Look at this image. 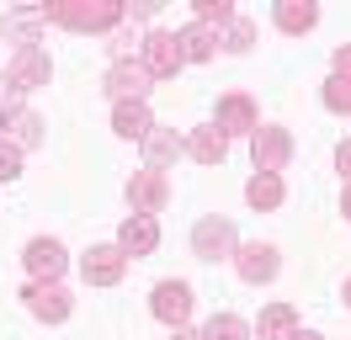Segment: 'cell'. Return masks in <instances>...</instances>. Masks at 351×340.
Segmentation results:
<instances>
[{"mask_svg": "<svg viewBox=\"0 0 351 340\" xmlns=\"http://www.w3.org/2000/svg\"><path fill=\"white\" fill-rule=\"evenodd\" d=\"M22 298H27V308H32L38 319H48V324H64L69 308H75V303H69V293L59 287V282H27Z\"/></svg>", "mask_w": 351, "mask_h": 340, "instance_id": "obj_8", "label": "cell"}, {"mask_svg": "<svg viewBox=\"0 0 351 340\" xmlns=\"http://www.w3.org/2000/svg\"><path fill=\"white\" fill-rule=\"evenodd\" d=\"M335 165H341V175H346V186H351V138L335 149Z\"/></svg>", "mask_w": 351, "mask_h": 340, "instance_id": "obj_31", "label": "cell"}, {"mask_svg": "<svg viewBox=\"0 0 351 340\" xmlns=\"http://www.w3.org/2000/svg\"><path fill=\"white\" fill-rule=\"evenodd\" d=\"M298 335V308L293 303H271L256 319V340H293Z\"/></svg>", "mask_w": 351, "mask_h": 340, "instance_id": "obj_16", "label": "cell"}, {"mask_svg": "<svg viewBox=\"0 0 351 340\" xmlns=\"http://www.w3.org/2000/svg\"><path fill=\"white\" fill-rule=\"evenodd\" d=\"M181 149H186V138H181L176 127H149V133H144V165L165 170V165H176Z\"/></svg>", "mask_w": 351, "mask_h": 340, "instance_id": "obj_15", "label": "cell"}, {"mask_svg": "<svg viewBox=\"0 0 351 340\" xmlns=\"http://www.w3.org/2000/svg\"><path fill=\"white\" fill-rule=\"evenodd\" d=\"M48 75H53V64H48L43 48L38 42H16V59L5 69V80L16 85V90H38V85H48Z\"/></svg>", "mask_w": 351, "mask_h": 340, "instance_id": "obj_5", "label": "cell"}, {"mask_svg": "<svg viewBox=\"0 0 351 340\" xmlns=\"http://www.w3.org/2000/svg\"><path fill=\"white\" fill-rule=\"evenodd\" d=\"M128 202H133L138 218H154V212L171 202V175H165V170H138L128 181Z\"/></svg>", "mask_w": 351, "mask_h": 340, "instance_id": "obj_4", "label": "cell"}, {"mask_svg": "<svg viewBox=\"0 0 351 340\" xmlns=\"http://www.w3.org/2000/svg\"><path fill=\"white\" fill-rule=\"evenodd\" d=\"M149 314L160 319V324H171V330H181L186 324V314H192V287L186 282H160L149 298Z\"/></svg>", "mask_w": 351, "mask_h": 340, "instance_id": "obj_7", "label": "cell"}, {"mask_svg": "<svg viewBox=\"0 0 351 340\" xmlns=\"http://www.w3.org/2000/svg\"><path fill=\"white\" fill-rule=\"evenodd\" d=\"M346 303H351V276H346Z\"/></svg>", "mask_w": 351, "mask_h": 340, "instance_id": "obj_35", "label": "cell"}, {"mask_svg": "<svg viewBox=\"0 0 351 340\" xmlns=\"http://www.w3.org/2000/svg\"><path fill=\"white\" fill-rule=\"evenodd\" d=\"M11 127H16V138H11L16 149H38L43 144V117H38V112H16Z\"/></svg>", "mask_w": 351, "mask_h": 340, "instance_id": "obj_23", "label": "cell"}, {"mask_svg": "<svg viewBox=\"0 0 351 340\" xmlns=\"http://www.w3.org/2000/svg\"><path fill=\"white\" fill-rule=\"evenodd\" d=\"M213 127H219L223 138H229V133H256V127H261V117H256V101H250L245 90L223 96V101H219V117H213Z\"/></svg>", "mask_w": 351, "mask_h": 340, "instance_id": "obj_13", "label": "cell"}, {"mask_svg": "<svg viewBox=\"0 0 351 340\" xmlns=\"http://www.w3.org/2000/svg\"><path fill=\"white\" fill-rule=\"evenodd\" d=\"M181 42H176V32H149L144 38V69H149L154 80H171V75H181Z\"/></svg>", "mask_w": 351, "mask_h": 340, "instance_id": "obj_9", "label": "cell"}, {"mask_svg": "<svg viewBox=\"0 0 351 340\" xmlns=\"http://www.w3.org/2000/svg\"><path fill=\"white\" fill-rule=\"evenodd\" d=\"M186 154L197 160V165H223V154H229V138H223L219 127H192V138H186Z\"/></svg>", "mask_w": 351, "mask_h": 340, "instance_id": "obj_18", "label": "cell"}, {"mask_svg": "<svg viewBox=\"0 0 351 340\" xmlns=\"http://www.w3.org/2000/svg\"><path fill=\"white\" fill-rule=\"evenodd\" d=\"M176 42H181V59H186V64H208L213 53H219V32H213V27H202V21L181 27Z\"/></svg>", "mask_w": 351, "mask_h": 340, "instance_id": "obj_17", "label": "cell"}, {"mask_svg": "<svg viewBox=\"0 0 351 340\" xmlns=\"http://www.w3.org/2000/svg\"><path fill=\"white\" fill-rule=\"evenodd\" d=\"M192 255H197V260H234V223H229V218H197Z\"/></svg>", "mask_w": 351, "mask_h": 340, "instance_id": "obj_3", "label": "cell"}, {"mask_svg": "<svg viewBox=\"0 0 351 340\" xmlns=\"http://www.w3.org/2000/svg\"><path fill=\"white\" fill-rule=\"evenodd\" d=\"M117 250H123V255H154V250H160V223L133 212L128 223L117 229Z\"/></svg>", "mask_w": 351, "mask_h": 340, "instance_id": "obj_14", "label": "cell"}, {"mask_svg": "<svg viewBox=\"0 0 351 340\" xmlns=\"http://www.w3.org/2000/svg\"><path fill=\"white\" fill-rule=\"evenodd\" d=\"M314 21H319V5H314V0H282V5H277V27H282V32H293V38H298V32H308Z\"/></svg>", "mask_w": 351, "mask_h": 340, "instance_id": "obj_21", "label": "cell"}, {"mask_svg": "<svg viewBox=\"0 0 351 340\" xmlns=\"http://www.w3.org/2000/svg\"><path fill=\"white\" fill-rule=\"evenodd\" d=\"M149 85H154V75L138 59H133V64H112V69H107V96H112V101H144Z\"/></svg>", "mask_w": 351, "mask_h": 340, "instance_id": "obj_10", "label": "cell"}, {"mask_svg": "<svg viewBox=\"0 0 351 340\" xmlns=\"http://www.w3.org/2000/svg\"><path fill=\"white\" fill-rule=\"evenodd\" d=\"M16 175H22V149L0 138V181H16Z\"/></svg>", "mask_w": 351, "mask_h": 340, "instance_id": "obj_28", "label": "cell"}, {"mask_svg": "<svg viewBox=\"0 0 351 340\" xmlns=\"http://www.w3.org/2000/svg\"><path fill=\"white\" fill-rule=\"evenodd\" d=\"M22 260H27V271H32V282H59L64 266H69V255H64L59 239H32Z\"/></svg>", "mask_w": 351, "mask_h": 340, "instance_id": "obj_11", "label": "cell"}, {"mask_svg": "<svg viewBox=\"0 0 351 340\" xmlns=\"http://www.w3.org/2000/svg\"><path fill=\"white\" fill-rule=\"evenodd\" d=\"M107 48H112L117 64H133V48H144V38H138V27H117V32L107 38Z\"/></svg>", "mask_w": 351, "mask_h": 340, "instance_id": "obj_24", "label": "cell"}, {"mask_svg": "<svg viewBox=\"0 0 351 340\" xmlns=\"http://www.w3.org/2000/svg\"><path fill=\"white\" fill-rule=\"evenodd\" d=\"M80 271H86L90 287H117L123 271H128V255L117 250V245H90L86 260H80Z\"/></svg>", "mask_w": 351, "mask_h": 340, "instance_id": "obj_6", "label": "cell"}, {"mask_svg": "<svg viewBox=\"0 0 351 340\" xmlns=\"http://www.w3.org/2000/svg\"><path fill=\"white\" fill-rule=\"evenodd\" d=\"M197 21H202V27L234 21V5H229V0H197Z\"/></svg>", "mask_w": 351, "mask_h": 340, "instance_id": "obj_27", "label": "cell"}, {"mask_svg": "<svg viewBox=\"0 0 351 340\" xmlns=\"http://www.w3.org/2000/svg\"><path fill=\"white\" fill-rule=\"evenodd\" d=\"M293 340H325V335H308V330H304V335H293Z\"/></svg>", "mask_w": 351, "mask_h": 340, "instance_id": "obj_34", "label": "cell"}, {"mask_svg": "<svg viewBox=\"0 0 351 340\" xmlns=\"http://www.w3.org/2000/svg\"><path fill=\"white\" fill-rule=\"evenodd\" d=\"M277 266H282V260H277V250H271V245H261V239H256V245H240V250H234V271H240L245 282H250V287L271 282V276H277Z\"/></svg>", "mask_w": 351, "mask_h": 340, "instance_id": "obj_12", "label": "cell"}, {"mask_svg": "<svg viewBox=\"0 0 351 340\" xmlns=\"http://www.w3.org/2000/svg\"><path fill=\"white\" fill-rule=\"evenodd\" d=\"M250 160H256L261 175L287 170V160H293V138H287V127H256V133H250Z\"/></svg>", "mask_w": 351, "mask_h": 340, "instance_id": "obj_2", "label": "cell"}, {"mask_svg": "<svg viewBox=\"0 0 351 340\" xmlns=\"http://www.w3.org/2000/svg\"><path fill=\"white\" fill-rule=\"evenodd\" d=\"M319 96H325V106H330V112H351V80H346V75H330Z\"/></svg>", "mask_w": 351, "mask_h": 340, "instance_id": "obj_25", "label": "cell"}, {"mask_svg": "<svg viewBox=\"0 0 351 340\" xmlns=\"http://www.w3.org/2000/svg\"><path fill=\"white\" fill-rule=\"evenodd\" d=\"M341 212H346V218H351V186H346V197H341Z\"/></svg>", "mask_w": 351, "mask_h": 340, "instance_id": "obj_33", "label": "cell"}, {"mask_svg": "<svg viewBox=\"0 0 351 340\" xmlns=\"http://www.w3.org/2000/svg\"><path fill=\"white\" fill-rule=\"evenodd\" d=\"M43 21L69 27V32H112L128 21V5H117V0H53V5H43Z\"/></svg>", "mask_w": 351, "mask_h": 340, "instance_id": "obj_1", "label": "cell"}, {"mask_svg": "<svg viewBox=\"0 0 351 340\" xmlns=\"http://www.w3.org/2000/svg\"><path fill=\"white\" fill-rule=\"evenodd\" d=\"M202 340H250V324L240 314H213L208 330H202Z\"/></svg>", "mask_w": 351, "mask_h": 340, "instance_id": "obj_22", "label": "cell"}, {"mask_svg": "<svg viewBox=\"0 0 351 340\" xmlns=\"http://www.w3.org/2000/svg\"><path fill=\"white\" fill-rule=\"evenodd\" d=\"M171 340H202V335H192V330H186V324H181V330H176Z\"/></svg>", "mask_w": 351, "mask_h": 340, "instance_id": "obj_32", "label": "cell"}, {"mask_svg": "<svg viewBox=\"0 0 351 340\" xmlns=\"http://www.w3.org/2000/svg\"><path fill=\"white\" fill-rule=\"evenodd\" d=\"M16 112H22V90L0 75V117H16Z\"/></svg>", "mask_w": 351, "mask_h": 340, "instance_id": "obj_29", "label": "cell"}, {"mask_svg": "<svg viewBox=\"0 0 351 340\" xmlns=\"http://www.w3.org/2000/svg\"><path fill=\"white\" fill-rule=\"evenodd\" d=\"M245 202L256 212H277L282 208V175H261V170H256L250 186H245Z\"/></svg>", "mask_w": 351, "mask_h": 340, "instance_id": "obj_19", "label": "cell"}, {"mask_svg": "<svg viewBox=\"0 0 351 340\" xmlns=\"http://www.w3.org/2000/svg\"><path fill=\"white\" fill-rule=\"evenodd\" d=\"M223 48H229V53H245V48H250V42H256V27H250V21H245V16H234V21H229V32H223Z\"/></svg>", "mask_w": 351, "mask_h": 340, "instance_id": "obj_26", "label": "cell"}, {"mask_svg": "<svg viewBox=\"0 0 351 340\" xmlns=\"http://www.w3.org/2000/svg\"><path fill=\"white\" fill-rule=\"evenodd\" d=\"M335 75H346V80H351V42L335 48Z\"/></svg>", "mask_w": 351, "mask_h": 340, "instance_id": "obj_30", "label": "cell"}, {"mask_svg": "<svg viewBox=\"0 0 351 340\" xmlns=\"http://www.w3.org/2000/svg\"><path fill=\"white\" fill-rule=\"evenodd\" d=\"M112 127L123 133V138H144L154 127V117H149V106L144 101H117V112H112Z\"/></svg>", "mask_w": 351, "mask_h": 340, "instance_id": "obj_20", "label": "cell"}, {"mask_svg": "<svg viewBox=\"0 0 351 340\" xmlns=\"http://www.w3.org/2000/svg\"><path fill=\"white\" fill-rule=\"evenodd\" d=\"M0 27H5V16H0Z\"/></svg>", "mask_w": 351, "mask_h": 340, "instance_id": "obj_36", "label": "cell"}]
</instances>
